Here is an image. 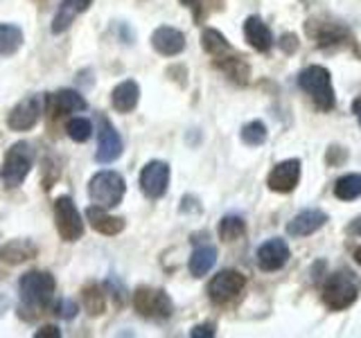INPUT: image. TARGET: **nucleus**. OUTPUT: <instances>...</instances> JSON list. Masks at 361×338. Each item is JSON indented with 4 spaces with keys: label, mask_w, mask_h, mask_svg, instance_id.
Wrapping results in <instances>:
<instances>
[{
    "label": "nucleus",
    "mask_w": 361,
    "mask_h": 338,
    "mask_svg": "<svg viewBox=\"0 0 361 338\" xmlns=\"http://www.w3.org/2000/svg\"><path fill=\"white\" fill-rule=\"evenodd\" d=\"M82 296H84V307L90 315L104 313V289L99 284H88Z\"/></svg>",
    "instance_id": "nucleus-27"
},
{
    "label": "nucleus",
    "mask_w": 361,
    "mask_h": 338,
    "mask_svg": "<svg viewBox=\"0 0 361 338\" xmlns=\"http://www.w3.org/2000/svg\"><path fill=\"white\" fill-rule=\"evenodd\" d=\"M23 45V32L16 25H0V56H11Z\"/></svg>",
    "instance_id": "nucleus-24"
},
{
    "label": "nucleus",
    "mask_w": 361,
    "mask_h": 338,
    "mask_svg": "<svg viewBox=\"0 0 361 338\" xmlns=\"http://www.w3.org/2000/svg\"><path fill=\"white\" fill-rule=\"evenodd\" d=\"M296 37H293V34H287V37H282V48H285L287 52H293L296 50Z\"/></svg>",
    "instance_id": "nucleus-34"
},
{
    "label": "nucleus",
    "mask_w": 361,
    "mask_h": 338,
    "mask_svg": "<svg viewBox=\"0 0 361 338\" xmlns=\"http://www.w3.org/2000/svg\"><path fill=\"white\" fill-rule=\"evenodd\" d=\"M86 219L93 225V230H97L99 234L113 237L124 230V221L120 217H113V214L106 212V208H99V206H90L86 210Z\"/></svg>",
    "instance_id": "nucleus-18"
},
{
    "label": "nucleus",
    "mask_w": 361,
    "mask_h": 338,
    "mask_svg": "<svg viewBox=\"0 0 361 338\" xmlns=\"http://www.w3.org/2000/svg\"><path fill=\"white\" fill-rule=\"evenodd\" d=\"M138 97H140V88L135 82H122L120 86L113 88V95H111V101H113V108L120 111V113H131L138 104Z\"/></svg>",
    "instance_id": "nucleus-19"
},
{
    "label": "nucleus",
    "mask_w": 361,
    "mask_h": 338,
    "mask_svg": "<svg viewBox=\"0 0 361 338\" xmlns=\"http://www.w3.org/2000/svg\"><path fill=\"white\" fill-rule=\"evenodd\" d=\"M90 5H93V0H61V5L52 18V32L54 34L66 32L73 25V20L82 14V11H86Z\"/></svg>",
    "instance_id": "nucleus-16"
},
{
    "label": "nucleus",
    "mask_w": 361,
    "mask_h": 338,
    "mask_svg": "<svg viewBox=\"0 0 361 338\" xmlns=\"http://www.w3.org/2000/svg\"><path fill=\"white\" fill-rule=\"evenodd\" d=\"M217 65L231 79H235V82L244 84L246 79H248V65L242 61V56H228V52H226V54L217 56Z\"/></svg>",
    "instance_id": "nucleus-23"
},
{
    "label": "nucleus",
    "mask_w": 361,
    "mask_h": 338,
    "mask_svg": "<svg viewBox=\"0 0 361 338\" xmlns=\"http://www.w3.org/2000/svg\"><path fill=\"white\" fill-rule=\"evenodd\" d=\"M246 232V223L240 219V217H224L221 223H219V237L224 242H235L240 239V237Z\"/></svg>",
    "instance_id": "nucleus-28"
},
{
    "label": "nucleus",
    "mask_w": 361,
    "mask_h": 338,
    "mask_svg": "<svg viewBox=\"0 0 361 338\" xmlns=\"http://www.w3.org/2000/svg\"><path fill=\"white\" fill-rule=\"evenodd\" d=\"M289 246L282 239H269L257 248V266L262 270H278L287 264Z\"/></svg>",
    "instance_id": "nucleus-13"
},
{
    "label": "nucleus",
    "mask_w": 361,
    "mask_h": 338,
    "mask_svg": "<svg viewBox=\"0 0 361 338\" xmlns=\"http://www.w3.org/2000/svg\"><path fill=\"white\" fill-rule=\"evenodd\" d=\"M325 221H327L325 212H321V210H302L287 223V232L291 237H307V234H314L316 230H321L325 225Z\"/></svg>",
    "instance_id": "nucleus-14"
},
{
    "label": "nucleus",
    "mask_w": 361,
    "mask_h": 338,
    "mask_svg": "<svg viewBox=\"0 0 361 338\" xmlns=\"http://www.w3.org/2000/svg\"><path fill=\"white\" fill-rule=\"evenodd\" d=\"M124 192H127V185H124V178L118 174V172H99L90 178L88 183V194H90V201L95 203L99 208H116L120 206V201L124 196Z\"/></svg>",
    "instance_id": "nucleus-2"
},
{
    "label": "nucleus",
    "mask_w": 361,
    "mask_h": 338,
    "mask_svg": "<svg viewBox=\"0 0 361 338\" xmlns=\"http://www.w3.org/2000/svg\"><path fill=\"white\" fill-rule=\"evenodd\" d=\"M350 232H353V234H361V217L353 221V225H350Z\"/></svg>",
    "instance_id": "nucleus-35"
},
{
    "label": "nucleus",
    "mask_w": 361,
    "mask_h": 338,
    "mask_svg": "<svg viewBox=\"0 0 361 338\" xmlns=\"http://www.w3.org/2000/svg\"><path fill=\"white\" fill-rule=\"evenodd\" d=\"M192 338H212L214 336V327L212 325H199L190 332Z\"/></svg>",
    "instance_id": "nucleus-32"
},
{
    "label": "nucleus",
    "mask_w": 361,
    "mask_h": 338,
    "mask_svg": "<svg viewBox=\"0 0 361 338\" xmlns=\"http://www.w3.org/2000/svg\"><path fill=\"white\" fill-rule=\"evenodd\" d=\"M56 313L61 315V318H75V313H77V304L73 300H61L59 302V307H56Z\"/></svg>",
    "instance_id": "nucleus-31"
},
{
    "label": "nucleus",
    "mask_w": 361,
    "mask_h": 338,
    "mask_svg": "<svg viewBox=\"0 0 361 338\" xmlns=\"http://www.w3.org/2000/svg\"><path fill=\"white\" fill-rule=\"evenodd\" d=\"M122 154V138L116 131V127L106 120H99V142H97V154L95 161L97 163H113L116 158H120Z\"/></svg>",
    "instance_id": "nucleus-12"
},
{
    "label": "nucleus",
    "mask_w": 361,
    "mask_h": 338,
    "mask_svg": "<svg viewBox=\"0 0 361 338\" xmlns=\"http://www.w3.org/2000/svg\"><path fill=\"white\" fill-rule=\"evenodd\" d=\"M183 3H185V5H190V7H192V0H183Z\"/></svg>",
    "instance_id": "nucleus-38"
},
{
    "label": "nucleus",
    "mask_w": 361,
    "mask_h": 338,
    "mask_svg": "<svg viewBox=\"0 0 361 338\" xmlns=\"http://www.w3.org/2000/svg\"><path fill=\"white\" fill-rule=\"evenodd\" d=\"M30 169H32V146L27 142H16L5 154L3 167H0V178H3V183L7 187H18L27 178Z\"/></svg>",
    "instance_id": "nucleus-4"
},
{
    "label": "nucleus",
    "mask_w": 361,
    "mask_h": 338,
    "mask_svg": "<svg viewBox=\"0 0 361 338\" xmlns=\"http://www.w3.org/2000/svg\"><path fill=\"white\" fill-rule=\"evenodd\" d=\"M20 300L30 309H43L48 307L54 293V277L43 270H30L20 277Z\"/></svg>",
    "instance_id": "nucleus-3"
},
{
    "label": "nucleus",
    "mask_w": 361,
    "mask_h": 338,
    "mask_svg": "<svg viewBox=\"0 0 361 338\" xmlns=\"http://www.w3.org/2000/svg\"><path fill=\"white\" fill-rule=\"evenodd\" d=\"M355 262H357V264L361 266V246H359L357 251H355Z\"/></svg>",
    "instance_id": "nucleus-37"
},
{
    "label": "nucleus",
    "mask_w": 361,
    "mask_h": 338,
    "mask_svg": "<svg viewBox=\"0 0 361 338\" xmlns=\"http://www.w3.org/2000/svg\"><path fill=\"white\" fill-rule=\"evenodd\" d=\"M201 43H203V50H206L208 54H212L214 59L217 56H221V54H226V52H231V45H228V41H226V37L221 32H217V30H206L201 34Z\"/></svg>",
    "instance_id": "nucleus-25"
},
{
    "label": "nucleus",
    "mask_w": 361,
    "mask_h": 338,
    "mask_svg": "<svg viewBox=\"0 0 361 338\" xmlns=\"http://www.w3.org/2000/svg\"><path fill=\"white\" fill-rule=\"evenodd\" d=\"M61 336V332L56 330L54 325H48V327H41V330L34 334V338H59Z\"/></svg>",
    "instance_id": "nucleus-33"
},
{
    "label": "nucleus",
    "mask_w": 361,
    "mask_h": 338,
    "mask_svg": "<svg viewBox=\"0 0 361 338\" xmlns=\"http://www.w3.org/2000/svg\"><path fill=\"white\" fill-rule=\"evenodd\" d=\"M244 287H246V277L240 273V270H221V273H217L210 280L208 296L212 302L226 304L240 296Z\"/></svg>",
    "instance_id": "nucleus-8"
},
{
    "label": "nucleus",
    "mask_w": 361,
    "mask_h": 338,
    "mask_svg": "<svg viewBox=\"0 0 361 338\" xmlns=\"http://www.w3.org/2000/svg\"><path fill=\"white\" fill-rule=\"evenodd\" d=\"M353 111H355V115H357V120H359V124H361V99H357V101H355Z\"/></svg>",
    "instance_id": "nucleus-36"
},
{
    "label": "nucleus",
    "mask_w": 361,
    "mask_h": 338,
    "mask_svg": "<svg viewBox=\"0 0 361 338\" xmlns=\"http://www.w3.org/2000/svg\"><path fill=\"white\" fill-rule=\"evenodd\" d=\"M68 135H71L75 142H86L90 135H93V124L84 118H75L68 122Z\"/></svg>",
    "instance_id": "nucleus-30"
},
{
    "label": "nucleus",
    "mask_w": 361,
    "mask_h": 338,
    "mask_svg": "<svg viewBox=\"0 0 361 338\" xmlns=\"http://www.w3.org/2000/svg\"><path fill=\"white\" fill-rule=\"evenodd\" d=\"M359 296V289L345 273H336L323 284V302L334 311L348 309Z\"/></svg>",
    "instance_id": "nucleus-7"
},
{
    "label": "nucleus",
    "mask_w": 361,
    "mask_h": 338,
    "mask_svg": "<svg viewBox=\"0 0 361 338\" xmlns=\"http://www.w3.org/2000/svg\"><path fill=\"white\" fill-rule=\"evenodd\" d=\"M152 45L163 56H174L185 50V37L183 32H178L174 27H158L152 34Z\"/></svg>",
    "instance_id": "nucleus-15"
},
{
    "label": "nucleus",
    "mask_w": 361,
    "mask_h": 338,
    "mask_svg": "<svg viewBox=\"0 0 361 338\" xmlns=\"http://www.w3.org/2000/svg\"><path fill=\"white\" fill-rule=\"evenodd\" d=\"M169 185V165L163 161H152L145 165L140 174V189L145 192L147 199H161Z\"/></svg>",
    "instance_id": "nucleus-9"
},
{
    "label": "nucleus",
    "mask_w": 361,
    "mask_h": 338,
    "mask_svg": "<svg viewBox=\"0 0 361 338\" xmlns=\"http://www.w3.org/2000/svg\"><path fill=\"white\" fill-rule=\"evenodd\" d=\"M34 255H37V248L27 239H14L0 248V259H3L5 264H23V262H27V259H32Z\"/></svg>",
    "instance_id": "nucleus-20"
},
{
    "label": "nucleus",
    "mask_w": 361,
    "mask_h": 338,
    "mask_svg": "<svg viewBox=\"0 0 361 338\" xmlns=\"http://www.w3.org/2000/svg\"><path fill=\"white\" fill-rule=\"evenodd\" d=\"M244 37H246L248 45L257 52H269L271 45H274V34H271V30L262 23V18H257V16L246 18Z\"/></svg>",
    "instance_id": "nucleus-17"
},
{
    "label": "nucleus",
    "mask_w": 361,
    "mask_h": 338,
    "mask_svg": "<svg viewBox=\"0 0 361 338\" xmlns=\"http://www.w3.org/2000/svg\"><path fill=\"white\" fill-rule=\"evenodd\" d=\"M242 140L251 146H259L267 140V127L259 120L255 122H248L246 127L242 129Z\"/></svg>",
    "instance_id": "nucleus-29"
},
{
    "label": "nucleus",
    "mask_w": 361,
    "mask_h": 338,
    "mask_svg": "<svg viewBox=\"0 0 361 338\" xmlns=\"http://www.w3.org/2000/svg\"><path fill=\"white\" fill-rule=\"evenodd\" d=\"M298 180H300V163L296 161V158H291V161H282L271 169V174L267 178V185L271 192L289 194V192L298 185Z\"/></svg>",
    "instance_id": "nucleus-10"
},
{
    "label": "nucleus",
    "mask_w": 361,
    "mask_h": 338,
    "mask_svg": "<svg viewBox=\"0 0 361 338\" xmlns=\"http://www.w3.org/2000/svg\"><path fill=\"white\" fill-rule=\"evenodd\" d=\"M54 106L59 113H71V111H84L86 99L77 93V90H59L54 95Z\"/></svg>",
    "instance_id": "nucleus-26"
},
{
    "label": "nucleus",
    "mask_w": 361,
    "mask_h": 338,
    "mask_svg": "<svg viewBox=\"0 0 361 338\" xmlns=\"http://www.w3.org/2000/svg\"><path fill=\"white\" fill-rule=\"evenodd\" d=\"M334 194L341 201H355L361 196V174H345L336 180Z\"/></svg>",
    "instance_id": "nucleus-22"
},
{
    "label": "nucleus",
    "mask_w": 361,
    "mask_h": 338,
    "mask_svg": "<svg viewBox=\"0 0 361 338\" xmlns=\"http://www.w3.org/2000/svg\"><path fill=\"white\" fill-rule=\"evenodd\" d=\"M300 88L312 97V101L321 111H332L334 108V88L330 73L323 65H310L305 68L298 77Z\"/></svg>",
    "instance_id": "nucleus-1"
},
{
    "label": "nucleus",
    "mask_w": 361,
    "mask_h": 338,
    "mask_svg": "<svg viewBox=\"0 0 361 338\" xmlns=\"http://www.w3.org/2000/svg\"><path fill=\"white\" fill-rule=\"evenodd\" d=\"M54 221L63 242H77L84 237V219L75 208L73 199L61 196L54 203Z\"/></svg>",
    "instance_id": "nucleus-6"
},
{
    "label": "nucleus",
    "mask_w": 361,
    "mask_h": 338,
    "mask_svg": "<svg viewBox=\"0 0 361 338\" xmlns=\"http://www.w3.org/2000/svg\"><path fill=\"white\" fill-rule=\"evenodd\" d=\"M133 307L142 318H149V320H165L174 311V304L169 300L167 293L163 289H154V287H140L135 291Z\"/></svg>",
    "instance_id": "nucleus-5"
},
{
    "label": "nucleus",
    "mask_w": 361,
    "mask_h": 338,
    "mask_svg": "<svg viewBox=\"0 0 361 338\" xmlns=\"http://www.w3.org/2000/svg\"><path fill=\"white\" fill-rule=\"evenodd\" d=\"M214 262H217V251L212 246H201L190 257V273L195 277H203L214 266Z\"/></svg>",
    "instance_id": "nucleus-21"
},
{
    "label": "nucleus",
    "mask_w": 361,
    "mask_h": 338,
    "mask_svg": "<svg viewBox=\"0 0 361 338\" xmlns=\"http://www.w3.org/2000/svg\"><path fill=\"white\" fill-rule=\"evenodd\" d=\"M39 118H41L39 97H25L11 108V113L7 115V127L11 131H27L39 122Z\"/></svg>",
    "instance_id": "nucleus-11"
}]
</instances>
